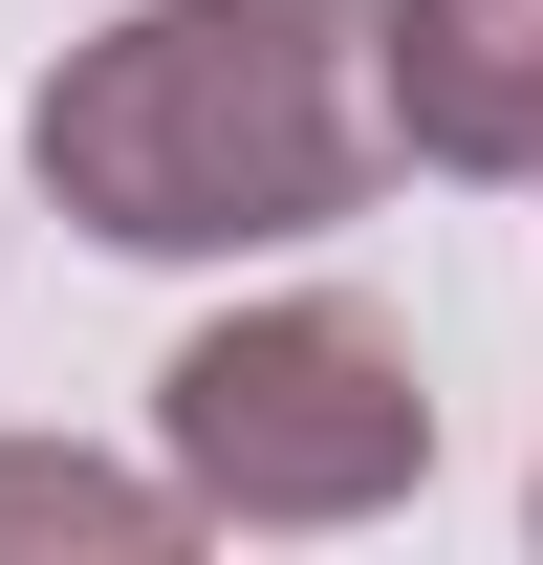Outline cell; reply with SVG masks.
<instances>
[{"label":"cell","instance_id":"obj_1","mask_svg":"<svg viewBox=\"0 0 543 565\" xmlns=\"http://www.w3.org/2000/svg\"><path fill=\"white\" fill-rule=\"evenodd\" d=\"M22 152L109 262L327 239L392 174V0H131L109 44L44 66Z\"/></svg>","mask_w":543,"mask_h":565},{"label":"cell","instance_id":"obj_2","mask_svg":"<svg viewBox=\"0 0 543 565\" xmlns=\"http://www.w3.org/2000/svg\"><path fill=\"white\" fill-rule=\"evenodd\" d=\"M152 435H174L196 522H370V500L435 479V392H413V349L348 305V282L217 305L196 349L152 370Z\"/></svg>","mask_w":543,"mask_h":565},{"label":"cell","instance_id":"obj_3","mask_svg":"<svg viewBox=\"0 0 543 565\" xmlns=\"http://www.w3.org/2000/svg\"><path fill=\"white\" fill-rule=\"evenodd\" d=\"M392 152L543 174V0H392Z\"/></svg>","mask_w":543,"mask_h":565},{"label":"cell","instance_id":"obj_4","mask_svg":"<svg viewBox=\"0 0 543 565\" xmlns=\"http://www.w3.org/2000/svg\"><path fill=\"white\" fill-rule=\"evenodd\" d=\"M0 544H109V565H152V544H196V479H109V457H66V435H0Z\"/></svg>","mask_w":543,"mask_h":565}]
</instances>
